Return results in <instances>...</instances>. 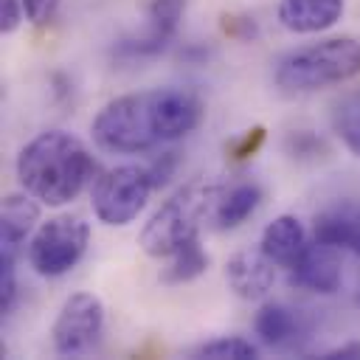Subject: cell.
I'll return each mask as SVG.
<instances>
[{"instance_id":"8992f818","label":"cell","mask_w":360,"mask_h":360,"mask_svg":"<svg viewBox=\"0 0 360 360\" xmlns=\"http://www.w3.org/2000/svg\"><path fill=\"white\" fill-rule=\"evenodd\" d=\"M87 242L90 228L82 217H53L42 222L28 239V264L34 267V273L45 278H59L82 262Z\"/></svg>"},{"instance_id":"277c9868","label":"cell","mask_w":360,"mask_h":360,"mask_svg":"<svg viewBox=\"0 0 360 360\" xmlns=\"http://www.w3.org/2000/svg\"><path fill=\"white\" fill-rule=\"evenodd\" d=\"M360 73V39L329 37L290 51L276 65V87L284 93H312L349 82Z\"/></svg>"},{"instance_id":"44dd1931","label":"cell","mask_w":360,"mask_h":360,"mask_svg":"<svg viewBox=\"0 0 360 360\" xmlns=\"http://www.w3.org/2000/svg\"><path fill=\"white\" fill-rule=\"evenodd\" d=\"M262 141H264V129H262V127H253V129H248L239 141H233V143H231V152H233V158H236V160L250 158V155L262 146Z\"/></svg>"},{"instance_id":"4fadbf2b","label":"cell","mask_w":360,"mask_h":360,"mask_svg":"<svg viewBox=\"0 0 360 360\" xmlns=\"http://www.w3.org/2000/svg\"><path fill=\"white\" fill-rule=\"evenodd\" d=\"M309 239H307V228L301 225L298 217L292 214H278L273 222L264 225L259 248L278 264V267H292L298 262V256L307 250Z\"/></svg>"},{"instance_id":"7402d4cb","label":"cell","mask_w":360,"mask_h":360,"mask_svg":"<svg viewBox=\"0 0 360 360\" xmlns=\"http://www.w3.org/2000/svg\"><path fill=\"white\" fill-rule=\"evenodd\" d=\"M22 0H0V31L11 34L22 22Z\"/></svg>"},{"instance_id":"3957f363","label":"cell","mask_w":360,"mask_h":360,"mask_svg":"<svg viewBox=\"0 0 360 360\" xmlns=\"http://www.w3.org/2000/svg\"><path fill=\"white\" fill-rule=\"evenodd\" d=\"M219 186L188 183L174 197H169L143 225L141 248L152 259H169L183 245L200 239V231L211 225Z\"/></svg>"},{"instance_id":"30bf717a","label":"cell","mask_w":360,"mask_h":360,"mask_svg":"<svg viewBox=\"0 0 360 360\" xmlns=\"http://www.w3.org/2000/svg\"><path fill=\"white\" fill-rule=\"evenodd\" d=\"M188 0H149L146 6V25L138 37L124 42V51L129 56H152L158 53L177 31Z\"/></svg>"},{"instance_id":"52a82bcc","label":"cell","mask_w":360,"mask_h":360,"mask_svg":"<svg viewBox=\"0 0 360 360\" xmlns=\"http://www.w3.org/2000/svg\"><path fill=\"white\" fill-rule=\"evenodd\" d=\"M104 329V307L93 292H73L65 298L53 321V349L65 357L87 354Z\"/></svg>"},{"instance_id":"ac0fdd59","label":"cell","mask_w":360,"mask_h":360,"mask_svg":"<svg viewBox=\"0 0 360 360\" xmlns=\"http://www.w3.org/2000/svg\"><path fill=\"white\" fill-rule=\"evenodd\" d=\"M166 262H169V264L163 267V276H160V278H163L166 284H183V281H191V278H197L200 273H205V267H208V253L202 250L200 239H194V242L183 245L177 253H172Z\"/></svg>"},{"instance_id":"ffe728a7","label":"cell","mask_w":360,"mask_h":360,"mask_svg":"<svg viewBox=\"0 0 360 360\" xmlns=\"http://www.w3.org/2000/svg\"><path fill=\"white\" fill-rule=\"evenodd\" d=\"M62 0H22V11H25V20L37 28H45L53 17H56V8H59Z\"/></svg>"},{"instance_id":"603a6c76","label":"cell","mask_w":360,"mask_h":360,"mask_svg":"<svg viewBox=\"0 0 360 360\" xmlns=\"http://www.w3.org/2000/svg\"><path fill=\"white\" fill-rule=\"evenodd\" d=\"M174 163H177L174 152H166V155H160L155 163H149V172H152V177H155V186H158V188H160V186L169 180V174H172Z\"/></svg>"},{"instance_id":"7a4b0ae2","label":"cell","mask_w":360,"mask_h":360,"mask_svg":"<svg viewBox=\"0 0 360 360\" xmlns=\"http://www.w3.org/2000/svg\"><path fill=\"white\" fill-rule=\"evenodd\" d=\"M96 160L87 146L62 129H48L31 138L17 155L20 186L45 205H68L87 183H93Z\"/></svg>"},{"instance_id":"e0dca14e","label":"cell","mask_w":360,"mask_h":360,"mask_svg":"<svg viewBox=\"0 0 360 360\" xmlns=\"http://www.w3.org/2000/svg\"><path fill=\"white\" fill-rule=\"evenodd\" d=\"M332 129L343 146L360 158V87L340 96L332 107Z\"/></svg>"},{"instance_id":"9c48e42d","label":"cell","mask_w":360,"mask_h":360,"mask_svg":"<svg viewBox=\"0 0 360 360\" xmlns=\"http://www.w3.org/2000/svg\"><path fill=\"white\" fill-rule=\"evenodd\" d=\"M276 262L262 250V248H248L239 250L228 259L225 264V281L228 287L245 298V301H259L264 298L273 284H276Z\"/></svg>"},{"instance_id":"5bb4252c","label":"cell","mask_w":360,"mask_h":360,"mask_svg":"<svg viewBox=\"0 0 360 360\" xmlns=\"http://www.w3.org/2000/svg\"><path fill=\"white\" fill-rule=\"evenodd\" d=\"M253 329L270 349H295L298 340L307 335V321L298 309L287 304H264L256 312Z\"/></svg>"},{"instance_id":"6da1fadb","label":"cell","mask_w":360,"mask_h":360,"mask_svg":"<svg viewBox=\"0 0 360 360\" xmlns=\"http://www.w3.org/2000/svg\"><path fill=\"white\" fill-rule=\"evenodd\" d=\"M202 121V101L186 87H152L107 101L93 124V141L112 155L146 152L186 138Z\"/></svg>"},{"instance_id":"9a60e30c","label":"cell","mask_w":360,"mask_h":360,"mask_svg":"<svg viewBox=\"0 0 360 360\" xmlns=\"http://www.w3.org/2000/svg\"><path fill=\"white\" fill-rule=\"evenodd\" d=\"M315 239L360 256V205L338 202L315 217Z\"/></svg>"},{"instance_id":"ba28073f","label":"cell","mask_w":360,"mask_h":360,"mask_svg":"<svg viewBox=\"0 0 360 360\" xmlns=\"http://www.w3.org/2000/svg\"><path fill=\"white\" fill-rule=\"evenodd\" d=\"M340 248L326 242H309L298 262L290 267V284L298 290L329 295L340 287Z\"/></svg>"},{"instance_id":"8fae6325","label":"cell","mask_w":360,"mask_h":360,"mask_svg":"<svg viewBox=\"0 0 360 360\" xmlns=\"http://www.w3.org/2000/svg\"><path fill=\"white\" fill-rule=\"evenodd\" d=\"M346 11V0H278L276 17L292 34H321Z\"/></svg>"},{"instance_id":"7c38bea8","label":"cell","mask_w":360,"mask_h":360,"mask_svg":"<svg viewBox=\"0 0 360 360\" xmlns=\"http://www.w3.org/2000/svg\"><path fill=\"white\" fill-rule=\"evenodd\" d=\"M39 219V205L34 202V197L25 194H8L3 200V211H0V259L17 262L25 239L31 236L34 225Z\"/></svg>"},{"instance_id":"cb8c5ba5","label":"cell","mask_w":360,"mask_h":360,"mask_svg":"<svg viewBox=\"0 0 360 360\" xmlns=\"http://www.w3.org/2000/svg\"><path fill=\"white\" fill-rule=\"evenodd\" d=\"M323 360H340V357H360V343L357 340H352V343H343V346H335V349H329V352H323L321 354Z\"/></svg>"},{"instance_id":"5b68a950","label":"cell","mask_w":360,"mask_h":360,"mask_svg":"<svg viewBox=\"0 0 360 360\" xmlns=\"http://www.w3.org/2000/svg\"><path fill=\"white\" fill-rule=\"evenodd\" d=\"M155 177L149 166L138 163H121L107 172H101L93 180V211L104 225H129L149 202V194L155 191Z\"/></svg>"},{"instance_id":"d6986e66","label":"cell","mask_w":360,"mask_h":360,"mask_svg":"<svg viewBox=\"0 0 360 360\" xmlns=\"http://www.w3.org/2000/svg\"><path fill=\"white\" fill-rule=\"evenodd\" d=\"M191 354L208 357V360H253V357H259V349L245 338L228 335V338H214L208 343H200Z\"/></svg>"},{"instance_id":"2e32d148","label":"cell","mask_w":360,"mask_h":360,"mask_svg":"<svg viewBox=\"0 0 360 360\" xmlns=\"http://www.w3.org/2000/svg\"><path fill=\"white\" fill-rule=\"evenodd\" d=\"M262 202V188L250 180L233 183V186H219V197L214 205V219L211 225L225 231V228H236L242 225Z\"/></svg>"}]
</instances>
